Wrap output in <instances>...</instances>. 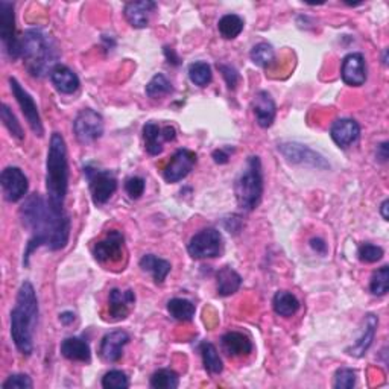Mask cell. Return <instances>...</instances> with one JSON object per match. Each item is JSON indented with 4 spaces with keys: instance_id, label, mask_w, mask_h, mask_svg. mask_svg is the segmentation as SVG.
<instances>
[{
    "instance_id": "cell-6",
    "label": "cell",
    "mask_w": 389,
    "mask_h": 389,
    "mask_svg": "<svg viewBox=\"0 0 389 389\" xmlns=\"http://www.w3.org/2000/svg\"><path fill=\"white\" fill-rule=\"evenodd\" d=\"M0 38L5 54L13 61L22 57V40L16 33V14L14 4L0 0Z\"/></svg>"
},
{
    "instance_id": "cell-26",
    "label": "cell",
    "mask_w": 389,
    "mask_h": 389,
    "mask_svg": "<svg viewBox=\"0 0 389 389\" xmlns=\"http://www.w3.org/2000/svg\"><path fill=\"white\" fill-rule=\"evenodd\" d=\"M140 268L141 271L145 272H149L152 275L153 281H156L157 284H163L168 277V274L170 272L172 266L168 260L165 259H160L157 257V255L153 254H145L143 257L140 259Z\"/></svg>"
},
{
    "instance_id": "cell-27",
    "label": "cell",
    "mask_w": 389,
    "mask_h": 389,
    "mask_svg": "<svg viewBox=\"0 0 389 389\" xmlns=\"http://www.w3.org/2000/svg\"><path fill=\"white\" fill-rule=\"evenodd\" d=\"M242 284V277L234 271L231 266H223L222 269L216 274V286H218V294L221 296H230L236 294Z\"/></svg>"
},
{
    "instance_id": "cell-21",
    "label": "cell",
    "mask_w": 389,
    "mask_h": 389,
    "mask_svg": "<svg viewBox=\"0 0 389 389\" xmlns=\"http://www.w3.org/2000/svg\"><path fill=\"white\" fill-rule=\"evenodd\" d=\"M252 111L262 128H269L275 119V102L268 91H259L252 100Z\"/></svg>"
},
{
    "instance_id": "cell-42",
    "label": "cell",
    "mask_w": 389,
    "mask_h": 389,
    "mask_svg": "<svg viewBox=\"0 0 389 389\" xmlns=\"http://www.w3.org/2000/svg\"><path fill=\"white\" fill-rule=\"evenodd\" d=\"M145 180L140 177H131L125 182V190L131 199H139L143 193H145Z\"/></svg>"
},
{
    "instance_id": "cell-3",
    "label": "cell",
    "mask_w": 389,
    "mask_h": 389,
    "mask_svg": "<svg viewBox=\"0 0 389 389\" xmlns=\"http://www.w3.org/2000/svg\"><path fill=\"white\" fill-rule=\"evenodd\" d=\"M69 189V161L64 137L54 132L50 137L46 160V192L52 210L64 211V201Z\"/></svg>"
},
{
    "instance_id": "cell-31",
    "label": "cell",
    "mask_w": 389,
    "mask_h": 389,
    "mask_svg": "<svg viewBox=\"0 0 389 389\" xmlns=\"http://www.w3.org/2000/svg\"><path fill=\"white\" fill-rule=\"evenodd\" d=\"M243 26H245L243 20L238 14H225L218 23L219 34L225 40H233L239 37L243 30Z\"/></svg>"
},
{
    "instance_id": "cell-8",
    "label": "cell",
    "mask_w": 389,
    "mask_h": 389,
    "mask_svg": "<svg viewBox=\"0 0 389 389\" xmlns=\"http://www.w3.org/2000/svg\"><path fill=\"white\" fill-rule=\"evenodd\" d=\"M192 259L204 260L218 257L222 251V236L216 228H204L194 234L187 245Z\"/></svg>"
},
{
    "instance_id": "cell-32",
    "label": "cell",
    "mask_w": 389,
    "mask_h": 389,
    "mask_svg": "<svg viewBox=\"0 0 389 389\" xmlns=\"http://www.w3.org/2000/svg\"><path fill=\"white\" fill-rule=\"evenodd\" d=\"M189 78L194 86L207 87L211 83V67L206 61H197L189 66Z\"/></svg>"
},
{
    "instance_id": "cell-1",
    "label": "cell",
    "mask_w": 389,
    "mask_h": 389,
    "mask_svg": "<svg viewBox=\"0 0 389 389\" xmlns=\"http://www.w3.org/2000/svg\"><path fill=\"white\" fill-rule=\"evenodd\" d=\"M20 218L25 228L30 231V239L25 251V265L37 248L46 247L50 251L63 250L70 236V219L64 211H55L42 194L28 197L20 207Z\"/></svg>"
},
{
    "instance_id": "cell-28",
    "label": "cell",
    "mask_w": 389,
    "mask_h": 389,
    "mask_svg": "<svg viewBox=\"0 0 389 389\" xmlns=\"http://www.w3.org/2000/svg\"><path fill=\"white\" fill-rule=\"evenodd\" d=\"M274 312L283 316V318H291L300 309V301L296 296L288 291H279L272 298Z\"/></svg>"
},
{
    "instance_id": "cell-23",
    "label": "cell",
    "mask_w": 389,
    "mask_h": 389,
    "mask_svg": "<svg viewBox=\"0 0 389 389\" xmlns=\"http://www.w3.org/2000/svg\"><path fill=\"white\" fill-rule=\"evenodd\" d=\"M50 81L55 86V88L63 95H74L79 88V78L71 69L67 66L58 64L50 71Z\"/></svg>"
},
{
    "instance_id": "cell-16",
    "label": "cell",
    "mask_w": 389,
    "mask_h": 389,
    "mask_svg": "<svg viewBox=\"0 0 389 389\" xmlns=\"http://www.w3.org/2000/svg\"><path fill=\"white\" fill-rule=\"evenodd\" d=\"M341 78L347 86L361 87L366 81V64L362 54H348L341 67Z\"/></svg>"
},
{
    "instance_id": "cell-13",
    "label": "cell",
    "mask_w": 389,
    "mask_h": 389,
    "mask_svg": "<svg viewBox=\"0 0 389 389\" xmlns=\"http://www.w3.org/2000/svg\"><path fill=\"white\" fill-rule=\"evenodd\" d=\"M0 186L4 190V197L8 202H17L28 193L29 182L20 168H6L0 175Z\"/></svg>"
},
{
    "instance_id": "cell-46",
    "label": "cell",
    "mask_w": 389,
    "mask_h": 389,
    "mask_svg": "<svg viewBox=\"0 0 389 389\" xmlns=\"http://www.w3.org/2000/svg\"><path fill=\"white\" fill-rule=\"evenodd\" d=\"M377 158H381V161L388 160V143H382L381 146H377Z\"/></svg>"
},
{
    "instance_id": "cell-5",
    "label": "cell",
    "mask_w": 389,
    "mask_h": 389,
    "mask_svg": "<svg viewBox=\"0 0 389 389\" xmlns=\"http://www.w3.org/2000/svg\"><path fill=\"white\" fill-rule=\"evenodd\" d=\"M238 206L243 211H252L260 204L263 194V173L262 161L257 156H251L247 166L242 170L236 184H234Z\"/></svg>"
},
{
    "instance_id": "cell-47",
    "label": "cell",
    "mask_w": 389,
    "mask_h": 389,
    "mask_svg": "<svg viewBox=\"0 0 389 389\" xmlns=\"http://www.w3.org/2000/svg\"><path fill=\"white\" fill-rule=\"evenodd\" d=\"M59 321L63 323L64 325H69L75 321V313L74 312H64L59 315Z\"/></svg>"
},
{
    "instance_id": "cell-4",
    "label": "cell",
    "mask_w": 389,
    "mask_h": 389,
    "mask_svg": "<svg viewBox=\"0 0 389 389\" xmlns=\"http://www.w3.org/2000/svg\"><path fill=\"white\" fill-rule=\"evenodd\" d=\"M20 40H22V58L30 75L42 78L58 66L57 49L42 30L29 29Z\"/></svg>"
},
{
    "instance_id": "cell-34",
    "label": "cell",
    "mask_w": 389,
    "mask_h": 389,
    "mask_svg": "<svg viewBox=\"0 0 389 389\" xmlns=\"http://www.w3.org/2000/svg\"><path fill=\"white\" fill-rule=\"evenodd\" d=\"M151 386L156 389H175L178 388V374L172 370H158L151 377Z\"/></svg>"
},
{
    "instance_id": "cell-44",
    "label": "cell",
    "mask_w": 389,
    "mask_h": 389,
    "mask_svg": "<svg viewBox=\"0 0 389 389\" xmlns=\"http://www.w3.org/2000/svg\"><path fill=\"white\" fill-rule=\"evenodd\" d=\"M310 247L316 251V252H320V254H325L327 252V243L323 240V239H320V238H313L312 240H310Z\"/></svg>"
},
{
    "instance_id": "cell-7",
    "label": "cell",
    "mask_w": 389,
    "mask_h": 389,
    "mask_svg": "<svg viewBox=\"0 0 389 389\" xmlns=\"http://www.w3.org/2000/svg\"><path fill=\"white\" fill-rule=\"evenodd\" d=\"M84 175L88 181L91 199H93L96 206H104L117 189V180L115 173L88 165L84 168Z\"/></svg>"
},
{
    "instance_id": "cell-30",
    "label": "cell",
    "mask_w": 389,
    "mask_h": 389,
    "mask_svg": "<svg viewBox=\"0 0 389 389\" xmlns=\"http://www.w3.org/2000/svg\"><path fill=\"white\" fill-rule=\"evenodd\" d=\"M194 304L189 300L184 298H172L168 303V312L173 320L181 321V323H189L193 320L194 316Z\"/></svg>"
},
{
    "instance_id": "cell-14",
    "label": "cell",
    "mask_w": 389,
    "mask_h": 389,
    "mask_svg": "<svg viewBox=\"0 0 389 389\" xmlns=\"http://www.w3.org/2000/svg\"><path fill=\"white\" fill-rule=\"evenodd\" d=\"M194 163H197V153L189 149H178L165 168L163 177L168 182H178L189 175Z\"/></svg>"
},
{
    "instance_id": "cell-48",
    "label": "cell",
    "mask_w": 389,
    "mask_h": 389,
    "mask_svg": "<svg viewBox=\"0 0 389 389\" xmlns=\"http://www.w3.org/2000/svg\"><path fill=\"white\" fill-rule=\"evenodd\" d=\"M388 206H389V201H388V199H385V201L382 202V206H381V213H382V218H383L385 221H388V219H389V214H388Z\"/></svg>"
},
{
    "instance_id": "cell-22",
    "label": "cell",
    "mask_w": 389,
    "mask_h": 389,
    "mask_svg": "<svg viewBox=\"0 0 389 389\" xmlns=\"http://www.w3.org/2000/svg\"><path fill=\"white\" fill-rule=\"evenodd\" d=\"M377 325H378L377 316L374 313H368L365 316V327L362 330V335L359 336V339H357L352 347L347 348V353L350 356H354V357H362L368 352V348L371 347V344L374 341Z\"/></svg>"
},
{
    "instance_id": "cell-11",
    "label": "cell",
    "mask_w": 389,
    "mask_h": 389,
    "mask_svg": "<svg viewBox=\"0 0 389 389\" xmlns=\"http://www.w3.org/2000/svg\"><path fill=\"white\" fill-rule=\"evenodd\" d=\"M279 151L283 153L286 160L295 163V165H306L321 169L329 168V163L325 161L323 156H320L318 152H315L309 146L301 145V143H281V145H279Z\"/></svg>"
},
{
    "instance_id": "cell-43",
    "label": "cell",
    "mask_w": 389,
    "mask_h": 389,
    "mask_svg": "<svg viewBox=\"0 0 389 389\" xmlns=\"http://www.w3.org/2000/svg\"><path fill=\"white\" fill-rule=\"evenodd\" d=\"M218 67L222 71V76L225 78V81H227L228 88H231V90L236 88V84L239 81V74L236 71V69L231 67V66H223V64H221Z\"/></svg>"
},
{
    "instance_id": "cell-9",
    "label": "cell",
    "mask_w": 389,
    "mask_h": 389,
    "mask_svg": "<svg viewBox=\"0 0 389 389\" xmlns=\"http://www.w3.org/2000/svg\"><path fill=\"white\" fill-rule=\"evenodd\" d=\"M74 131L79 143L90 145L104 134V119L95 110L84 108L75 117Z\"/></svg>"
},
{
    "instance_id": "cell-45",
    "label": "cell",
    "mask_w": 389,
    "mask_h": 389,
    "mask_svg": "<svg viewBox=\"0 0 389 389\" xmlns=\"http://www.w3.org/2000/svg\"><path fill=\"white\" fill-rule=\"evenodd\" d=\"M213 158L218 163V165H225L230 157H228V153L225 152V149H216L213 152Z\"/></svg>"
},
{
    "instance_id": "cell-15",
    "label": "cell",
    "mask_w": 389,
    "mask_h": 389,
    "mask_svg": "<svg viewBox=\"0 0 389 389\" xmlns=\"http://www.w3.org/2000/svg\"><path fill=\"white\" fill-rule=\"evenodd\" d=\"M177 137V131L173 127H160L153 122H148L143 127V139H145V148L151 156H158L163 152V143L173 141Z\"/></svg>"
},
{
    "instance_id": "cell-10",
    "label": "cell",
    "mask_w": 389,
    "mask_h": 389,
    "mask_svg": "<svg viewBox=\"0 0 389 389\" xmlns=\"http://www.w3.org/2000/svg\"><path fill=\"white\" fill-rule=\"evenodd\" d=\"M9 86H11V91L17 100V104L22 108V112L25 115L30 129L34 131V134L38 137H43V124L42 117H40V112L37 108V104L34 98L30 96L28 91L22 87L16 78H9Z\"/></svg>"
},
{
    "instance_id": "cell-33",
    "label": "cell",
    "mask_w": 389,
    "mask_h": 389,
    "mask_svg": "<svg viewBox=\"0 0 389 389\" xmlns=\"http://www.w3.org/2000/svg\"><path fill=\"white\" fill-rule=\"evenodd\" d=\"M250 57L255 66L263 67V69H268L275 63V52H274L272 46L268 43L255 45L251 50Z\"/></svg>"
},
{
    "instance_id": "cell-17",
    "label": "cell",
    "mask_w": 389,
    "mask_h": 389,
    "mask_svg": "<svg viewBox=\"0 0 389 389\" xmlns=\"http://www.w3.org/2000/svg\"><path fill=\"white\" fill-rule=\"evenodd\" d=\"M129 342V335L124 330H116L107 333L102 337V342L99 347V356L102 361L105 362H117L122 354H124V348Z\"/></svg>"
},
{
    "instance_id": "cell-35",
    "label": "cell",
    "mask_w": 389,
    "mask_h": 389,
    "mask_svg": "<svg viewBox=\"0 0 389 389\" xmlns=\"http://www.w3.org/2000/svg\"><path fill=\"white\" fill-rule=\"evenodd\" d=\"M172 90L173 88H172L170 81L163 74H157L148 83L146 95L149 98H161V96H166V95L172 93Z\"/></svg>"
},
{
    "instance_id": "cell-36",
    "label": "cell",
    "mask_w": 389,
    "mask_h": 389,
    "mask_svg": "<svg viewBox=\"0 0 389 389\" xmlns=\"http://www.w3.org/2000/svg\"><path fill=\"white\" fill-rule=\"evenodd\" d=\"M0 117H2L4 125L9 131V134H11L13 137H16L17 140L25 139L22 125L18 124V120H17L16 115L13 112V110L9 108L6 104H2V110H0Z\"/></svg>"
},
{
    "instance_id": "cell-2",
    "label": "cell",
    "mask_w": 389,
    "mask_h": 389,
    "mask_svg": "<svg viewBox=\"0 0 389 389\" xmlns=\"http://www.w3.org/2000/svg\"><path fill=\"white\" fill-rule=\"evenodd\" d=\"M38 320V300L34 286L23 281L11 312V337L17 350L29 356L34 350V332Z\"/></svg>"
},
{
    "instance_id": "cell-25",
    "label": "cell",
    "mask_w": 389,
    "mask_h": 389,
    "mask_svg": "<svg viewBox=\"0 0 389 389\" xmlns=\"http://www.w3.org/2000/svg\"><path fill=\"white\" fill-rule=\"evenodd\" d=\"M61 354H63L69 361L76 362H90L91 359V350L90 345L81 339V337H67L61 344Z\"/></svg>"
},
{
    "instance_id": "cell-12",
    "label": "cell",
    "mask_w": 389,
    "mask_h": 389,
    "mask_svg": "<svg viewBox=\"0 0 389 389\" xmlns=\"http://www.w3.org/2000/svg\"><path fill=\"white\" fill-rule=\"evenodd\" d=\"M124 234L119 230H110L105 238L93 247V255L99 263H115L124 255Z\"/></svg>"
},
{
    "instance_id": "cell-37",
    "label": "cell",
    "mask_w": 389,
    "mask_h": 389,
    "mask_svg": "<svg viewBox=\"0 0 389 389\" xmlns=\"http://www.w3.org/2000/svg\"><path fill=\"white\" fill-rule=\"evenodd\" d=\"M370 291L376 296H383L389 291V268L388 266H382L381 269H377L370 281Z\"/></svg>"
},
{
    "instance_id": "cell-41",
    "label": "cell",
    "mask_w": 389,
    "mask_h": 389,
    "mask_svg": "<svg viewBox=\"0 0 389 389\" xmlns=\"http://www.w3.org/2000/svg\"><path fill=\"white\" fill-rule=\"evenodd\" d=\"M33 386V381L26 374H13L2 383L4 389H30Z\"/></svg>"
},
{
    "instance_id": "cell-19",
    "label": "cell",
    "mask_w": 389,
    "mask_h": 389,
    "mask_svg": "<svg viewBox=\"0 0 389 389\" xmlns=\"http://www.w3.org/2000/svg\"><path fill=\"white\" fill-rule=\"evenodd\" d=\"M330 136L337 146L348 148L361 137V127L353 119H339L332 125Z\"/></svg>"
},
{
    "instance_id": "cell-40",
    "label": "cell",
    "mask_w": 389,
    "mask_h": 389,
    "mask_svg": "<svg viewBox=\"0 0 389 389\" xmlns=\"http://www.w3.org/2000/svg\"><path fill=\"white\" fill-rule=\"evenodd\" d=\"M357 255H359V260L364 263H376L383 257V250L373 243H364L361 245L359 251H357Z\"/></svg>"
},
{
    "instance_id": "cell-29",
    "label": "cell",
    "mask_w": 389,
    "mask_h": 389,
    "mask_svg": "<svg viewBox=\"0 0 389 389\" xmlns=\"http://www.w3.org/2000/svg\"><path fill=\"white\" fill-rule=\"evenodd\" d=\"M199 352L202 356L204 368H206L210 374H221L223 370V365L216 347H214L211 342H202L199 345Z\"/></svg>"
},
{
    "instance_id": "cell-18",
    "label": "cell",
    "mask_w": 389,
    "mask_h": 389,
    "mask_svg": "<svg viewBox=\"0 0 389 389\" xmlns=\"http://www.w3.org/2000/svg\"><path fill=\"white\" fill-rule=\"evenodd\" d=\"M136 303V295L131 289H111L108 296V310L112 320H124L129 315L132 306Z\"/></svg>"
},
{
    "instance_id": "cell-39",
    "label": "cell",
    "mask_w": 389,
    "mask_h": 389,
    "mask_svg": "<svg viewBox=\"0 0 389 389\" xmlns=\"http://www.w3.org/2000/svg\"><path fill=\"white\" fill-rule=\"evenodd\" d=\"M356 385V371L352 368H339L335 374L333 386L336 389H352Z\"/></svg>"
},
{
    "instance_id": "cell-20",
    "label": "cell",
    "mask_w": 389,
    "mask_h": 389,
    "mask_svg": "<svg viewBox=\"0 0 389 389\" xmlns=\"http://www.w3.org/2000/svg\"><path fill=\"white\" fill-rule=\"evenodd\" d=\"M156 2H151V0H140V2H129L125 5L124 14L128 20V23L132 28H146L149 25V17L156 11Z\"/></svg>"
},
{
    "instance_id": "cell-24",
    "label": "cell",
    "mask_w": 389,
    "mask_h": 389,
    "mask_svg": "<svg viewBox=\"0 0 389 389\" xmlns=\"http://www.w3.org/2000/svg\"><path fill=\"white\" fill-rule=\"evenodd\" d=\"M223 352L231 357L248 356L252 352V342L247 335L240 332H228L222 336Z\"/></svg>"
},
{
    "instance_id": "cell-38",
    "label": "cell",
    "mask_w": 389,
    "mask_h": 389,
    "mask_svg": "<svg viewBox=\"0 0 389 389\" xmlns=\"http://www.w3.org/2000/svg\"><path fill=\"white\" fill-rule=\"evenodd\" d=\"M102 386L105 389H127L129 386L128 376L119 370L108 371L102 377Z\"/></svg>"
}]
</instances>
